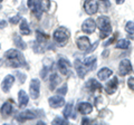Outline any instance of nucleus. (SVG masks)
<instances>
[{
    "instance_id": "7",
    "label": "nucleus",
    "mask_w": 134,
    "mask_h": 125,
    "mask_svg": "<svg viewBox=\"0 0 134 125\" xmlns=\"http://www.w3.org/2000/svg\"><path fill=\"white\" fill-rule=\"evenodd\" d=\"M75 68H76V72L78 74V76L81 77V78H84L85 77V75L88 73V70L91 69L88 66H86L82 60H79V59H76L75 60Z\"/></svg>"
},
{
    "instance_id": "4",
    "label": "nucleus",
    "mask_w": 134,
    "mask_h": 125,
    "mask_svg": "<svg viewBox=\"0 0 134 125\" xmlns=\"http://www.w3.org/2000/svg\"><path fill=\"white\" fill-rule=\"evenodd\" d=\"M40 93V81L37 79V78H34L30 82V85H29V94H30V97L32 99L38 98Z\"/></svg>"
},
{
    "instance_id": "15",
    "label": "nucleus",
    "mask_w": 134,
    "mask_h": 125,
    "mask_svg": "<svg viewBox=\"0 0 134 125\" xmlns=\"http://www.w3.org/2000/svg\"><path fill=\"white\" fill-rule=\"evenodd\" d=\"M78 112L83 115H88L93 112V106L92 104L87 103V102H83V103H79L78 104V107H77Z\"/></svg>"
},
{
    "instance_id": "33",
    "label": "nucleus",
    "mask_w": 134,
    "mask_h": 125,
    "mask_svg": "<svg viewBox=\"0 0 134 125\" xmlns=\"http://www.w3.org/2000/svg\"><path fill=\"white\" fill-rule=\"evenodd\" d=\"M20 20H21V19H20L19 16H15V17H11V18L9 19V22L12 24V25H16V24H18Z\"/></svg>"
},
{
    "instance_id": "29",
    "label": "nucleus",
    "mask_w": 134,
    "mask_h": 125,
    "mask_svg": "<svg viewBox=\"0 0 134 125\" xmlns=\"http://www.w3.org/2000/svg\"><path fill=\"white\" fill-rule=\"evenodd\" d=\"M39 6L43 11H49V7H50V0H38Z\"/></svg>"
},
{
    "instance_id": "2",
    "label": "nucleus",
    "mask_w": 134,
    "mask_h": 125,
    "mask_svg": "<svg viewBox=\"0 0 134 125\" xmlns=\"http://www.w3.org/2000/svg\"><path fill=\"white\" fill-rule=\"evenodd\" d=\"M54 40L57 44H64L69 38V30L65 27H58L53 34Z\"/></svg>"
},
{
    "instance_id": "36",
    "label": "nucleus",
    "mask_w": 134,
    "mask_h": 125,
    "mask_svg": "<svg viewBox=\"0 0 134 125\" xmlns=\"http://www.w3.org/2000/svg\"><path fill=\"white\" fill-rule=\"evenodd\" d=\"M114 39H115V36H114V37H113V38H111L110 40H107V41H106V43H105V44H104V46H108V45H111V44L113 43V41H114Z\"/></svg>"
},
{
    "instance_id": "23",
    "label": "nucleus",
    "mask_w": 134,
    "mask_h": 125,
    "mask_svg": "<svg viewBox=\"0 0 134 125\" xmlns=\"http://www.w3.org/2000/svg\"><path fill=\"white\" fill-rule=\"evenodd\" d=\"M30 9L32 10V14L36 16L37 18H40L41 17V12H43V10H41V8H40V6H39V2L37 1H35V3L32 5V7L30 8Z\"/></svg>"
},
{
    "instance_id": "6",
    "label": "nucleus",
    "mask_w": 134,
    "mask_h": 125,
    "mask_svg": "<svg viewBox=\"0 0 134 125\" xmlns=\"http://www.w3.org/2000/svg\"><path fill=\"white\" fill-rule=\"evenodd\" d=\"M15 79L16 78L14 75H7V76H5V78L1 82V89L3 93H9V90L11 89V87L15 83Z\"/></svg>"
},
{
    "instance_id": "9",
    "label": "nucleus",
    "mask_w": 134,
    "mask_h": 125,
    "mask_svg": "<svg viewBox=\"0 0 134 125\" xmlns=\"http://www.w3.org/2000/svg\"><path fill=\"white\" fill-rule=\"evenodd\" d=\"M82 29L85 34H93L96 30V22L92 18L86 19L82 25Z\"/></svg>"
},
{
    "instance_id": "11",
    "label": "nucleus",
    "mask_w": 134,
    "mask_h": 125,
    "mask_svg": "<svg viewBox=\"0 0 134 125\" xmlns=\"http://www.w3.org/2000/svg\"><path fill=\"white\" fill-rule=\"evenodd\" d=\"M117 85H119V79H117V77H113L110 82L106 83V85L104 86V89H105V92L108 95H112L116 92Z\"/></svg>"
},
{
    "instance_id": "38",
    "label": "nucleus",
    "mask_w": 134,
    "mask_h": 125,
    "mask_svg": "<svg viewBox=\"0 0 134 125\" xmlns=\"http://www.w3.org/2000/svg\"><path fill=\"white\" fill-rule=\"evenodd\" d=\"M115 2L117 3V5H122V3L124 2V0H115Z\"/></svg>"
},
{
    "instance_id": "22",
    "label": "nucleus",
    "mask_w": 134,
    "mask_h": 125,
    "mask_svg": "<svg viewBox=\"0 0 134 125\" xmlns=\"http://www.w3.org/2000/svg\"><path fill=\"white\" fill-rule=\"evenodd\" d=\"M59 83H60V78L58 77V75L57 74H53L52 76H50V79H49V87H50V89L55 90Z\"/></svg>"
},
{
    "instance_id": "20",
    "label": "nucleus",
    "mask_w": 134,
    "mask_h": 125,
    "mask_svg": "<svg viewBox=\"0 0 134 125\" xmlns=\"http://www.w3.org/2000/svg\"><path fill=\"white\" fill-rule=\"evenodd\" d=\"M19 30H20V32H21L23 36H28V35H30L31 30H30V28H29V25H28V22H27L26 19H21V20H20Z\"/></svg>"
},
{
    "instance_id": "28",
    "label": "nucleus",
    "mask_w": 134,
    "mask_h": 125,
    "mask_svg": "<svg viewBox=\"0 0 134 125\" xmlns=\"http://www.w3.org/2000/svg\"><path fill=\"white\" fill-rule=\"evenodd\" d=\"M97 5H98V8H100L103 11H107L111 7V2L108 0H99Z\"/></svg>"
},
{
    "instance_id": "39",
    "label": "nucleus",
    "mask_w": 134,
    "mask_h": 125,
    "mask_svg": "<svg viewBox=\"0 0 134 125\" xmlns=\"http://www.w3.org/2000/svg\"><path fill=\"white\" fill-rule=\"evenodd\" d=\"M85 123H88V120H87V118H84L83 120V124H85Z\"/></svg>"
},
{
    "instance_id": "40",
    "label": "nucleus",
    "mask_w": 134,
    "mask_h": 125,
    "mask_svg": "<svg viewBox=\"0 0 134 125\" xmlns=\"http://www.w3.org/2000/svg\"><path fill=\"white\" fill-rule=\"evenodd\" d=\"M1 8H2V7H1V5H0V9H1Z\"/></svg>"
},
{
    "instance_id": "12",
    "label": "nucleus",
    "mask_w": 134,
    "mask_h": 125,
    "mask_svg": "<svg viewBox=\"0 0 134 125\" xmlns=\"http://www.w3.org/2000/svg\"><path fill=\"white\" fill-rule=\"evenodd\" d=\"M58 69H59V72L63 74V75H67L69 74V70H70V62L65 59V58H60L59 60H58Z\"/></svg>"
},
{
    "instance_id": "30",
    "label": "nucleus",
    "mask_w": 134,
    "mask_h": 125,
    "mask_svg": "<svg viewBox=\"0 0 134 125\" xmlns=\"http://www.w3.org/2000/svg\"><path fill=\"white\" fill-rule=\"evenodd\" d=\"M125 30H126V32H129L130 35H133L134 34V22L133 21L126 22V25H125Z\"/></svg>"
},
{
    "instance_id": "21",
    "label": "nucleus",
    "mask_w": 134,
    "mask_h": 125,
    "mask_svg": "<svg viewBox=\"0 0 134 125\" xmlns=\"http://www.w3.org/2000/svg\"><path fill=\"white\" fill-rule=\"evenodd\" d=\"M14 44L16 45V47L19 48V49H26L27 48L26 43L23 40L21 36H19L18 34H14Z\"/></svg>"
},
{
    "instance_id": "34",
    "label": "nucleus",
    "mask_w": 134,
    "mask_h": 125,
    "mask_svg": "<svg viewBox=\"0 0 134 125\" xmlns=\"http://www.w3.org/2000/svg\"><path fill=\"white\" fill-rule=\"evenodd\" d=\"M127 85L132 90H134V77H130L127 81Z\"/></svg>"
},
{
    "instance_id": "10",
    "label": "nucleus",
    "mask_w": 134,
    "mask_h": 125,
    "mask_svg": "<svg viewBox=\"0 0 134 125\" xmlns=\"http://www.w3.org/2000/svg\"><path fill=\"white\" fill-rule=\"evenodd\" d=\"M49 106L53 108H59L62 106L65 105V99L64 97H62L60 95H56V96H52L48 99Z\"/></svg>"
},
{
    "instance_id": "19",
    "label": "nucleus",
    "mask_w": 134,
    "mask_h": 125,
    "mask_svg": "<svg viewBox=\"0 0 134 125\" xmlns=\"http://www.w3.org/2000/svg\"><path fill=\"white\" fill-rule=\"evenodd\" d=\"M86 87L88 88V90H91V92H95V90H100L103 88L102 87V85L99 84V83L96 81V79H90L88 82L86 83Z\"/></svg>"
},
{
    "instance_id": "42",
    "label": "nucleus",
    "mask_w": 134,
    "mask_h": 125,
    "mask_svg": "<svg viewBox=\"0 0 134 125\" xmlns=\"http://www.w3.org/2000/svg\"><path fill=\"white\" fill-rule=\"evenodd\" d=\"M1 1H2V0H0V2H1Z\"/></svg>"
},
{
    "instance_id": "18",
    "label": "nucleus",
    "mask_w": 134,
    "mask_h": 125,
    "mask_svg": "<svg viewBox=\"0 0 134 125\" xmlns=\"http://www.w3.org/2000/svg\"><path fill=\"white\" fill-rule=\"evenodd\" d=\"M12 111H14V105H12L11 102H6L3 103V105L1 106L0 108V112H1V114L3 116H8L12 113Z\"/></svg>"
},
{
    "instance_id": "24",
    "label": "nucleus",
    "mask_w": 134,
    "mask_h": 125,
    "mask_svg": "<svg viewBox=\"0 0 134 125\" xmlns=\"http://www.w3.org/2000/svg\"><path fill=\"white\" fill-rule=\"evenodd\" d=\"M50 66H52V60L49 59V58H45L44 59V67H43V72H41V77L45 78L46 77V74H47L48 69L50 68Z\"/></svg>"
},
{
    "instance_id": "17",
    "label": "nucleus",
    "mask_w": 134,
    "mask_h": 125,
    "mask_svg": "<svg viewBox=\"0 0 134 125\" xmlns=\"http://www.w3.org/2000/svg\"><path fill=\"white\" fill-rule=\"evenodd\" d=\"M113 75V72L110 69V68H107V67H103L102 69H99L98 70V73H97V77L99 78L100 81H106L111 76Z\"/></svg>"
},
{
    "instance_id": "14",
    "label": "nucleus",
    "mask_w": 134,
    "mask_h": 125,
    "mask_svg": "<svg viewBox=\"0 0 134 125\" xmlns=\"http://www.w3.org/2000/svg\"><path fill=\"white\" fill-rule=\"evenodd\" d=\"M76 44H77V47L78 49L81 50H87L90 47H91V43H90V39L88 37H85V36H82L76 40Z\"/></svg>"
},
{
    "instance_id": "16",
    "label": "nucleus",
    "mask_w": 134,
    "mask_h": 125,
    "mask_svg": "<svg viewBox=\"0 0 134 125\" xmlns=\"http://www.w3.org/2000/svg\"><path fill=\"white\" fill-rule=\"evenodd\" d=\"M29 102V97L25 90H19L18 92V104L20 107H26Z\"/></svg>"
},
{
    "instance_id": "32",
    "label": "nucleus",
    "mask_w": 134,
    "mask_h": 125,
    "mask_svg": "<svg viewBox=\"0 0 134 125\" xmlns=\"http://www.w3.org/2000/svg\"><path fill=\"white\" fill-rule=\"evenodd\" d=\"M67 93V85H63L60 88L57 89V94L58 95H65Z\"/></svg>"
},
{
    "instance_id": "37",
    "label": "nucleus",
    "mask_w": 134,
    "mask_h": 125,
    "mask_svg": "<svg viewBox=\"0 0 134 125\" xmlns=\"http://www.w3.org/2000/svg\"><path fill=\"white\" fill-rule=\"evenodd\" d=\"M35 1H36V0H28V1H27L28 7H29V8H31V7H32V5L35 3Z\"/></svg>"
},
{
    "instance_id": "27",
    "label": "nucleus",
    "mask_w": 134,
    "mask_h": 125,
    "mask_svg": "<svg viewBox=\"0 0 134 125\" xmlns=\"http://www.w3.org/2000/svg\"><path fill=\"white\" fill-rule=\"evenodd\" d=\"M95 61H96V57L95 56H91V57H86L85 59L83 60V62L85 64L86 66H88V67L92 69L93 67H95Z\"/></svg>"
},
{
    "instance_id": "31",
    "label": "nucleus",
    "mask_w": 134,
    "mask_h": 125,
    "mask_svg": "<svg viewBox=\"0 0 134 125\" xmlns=\"http://www.w3.org/2000/svg\"><path fill=\"white\" fill-rule=\"evenodd\" d=\"M52 124H54V125H56V124L65 125V124H68V121H67L65 117H64V118H62V117H56V118H54V120H53Z\"/></svg>"
},
{
    "instance_id": "1",
    "label": "nucleus",
    "mask_w": 134,
    "mask_h": 125,
    "mask_svg": "<svg viewBox=\"0 0 134 125\" xmlns=\"http://www.w3.org/2000/svg\"><path fill=\"white\" fill-rule=\"evenodd\" d=\"M5 57L7 59V64L10 67L18 68L25 65V58L21 55V53L17 49H9L5 54Z\"/></svg>"
},
{
    "instance_id": "35",
    "label": "nucleus",
    "mask_w": 134,
    "mask_h": 125,
    "mask_svg": "<svg viewBox=\"0 0 134 125\" xmlns=\"http://www.w3.org/2000/svg\"><path fill=\"white\" fill-rule=\"evenodd\" d=\"M7 27V21L5 19H0V29H3Z\"/></svg>"
},
{
    "instance_id": "5",
    "label": "nucleus",
    "mask_w": 134,
    "mask_h": 125,
    "mask_svg": "<svg viewBox=\"0 0 134 125\" xmlns=\"http://www.w3.org/2000/svg\"><path fill=\"white\" fill-rule=\"evenodd\" d=\"M84 10L87 15H95L98 10V5L96 0H85L84 2Z\"/></svg>"
},
{
    "instance_id": "8",
    "label": "nucleus",
    "mask_w": 134,
    "mask_h": 125,
    "mask_svg": "<svg viewBox=\"0 0 134 125\" xmlns=\"http://www.w3.org/2000/svg\"><path fill=\"white\" fill-rule=\"evenodd\" d=\"M132 72V65L129 59H124L119 65V73L121 76H126Z\"/></svg>"
},
{
    "instance_id": "3",
    "label": "nucleus",
    "mask_w": 134,
    "mask_h": 125,
    "mask_svg": "<svg viewBox=\"0 0 134 125\" xmlns=\"http://www.w3.org/2000/svg\"><path fill=\"white\" fill-rule=\"evenodd\" d=\"M96 27H97L100 32H106L110 34L112 31V26H111V20L106 16H100L96 20Z\"/></svg>"
},
{
    "instance_id": "26",
    "label": "nucleus",
    "mask_w": 134,
    "mask_h": 125,
    "mask_svg": "<svg viewBox=\"0 0 134 125\" xmlns=\"http://www.w3.org/2000/svg\"><path fill=\"white\" fill-rule=\"evenodd\" d=\"M130 45H131V43H130L127 39H121V40L117 41L116 48H119V49H127L130 47Z\"/></svg>"
},
{
    "instance_id": "13",
    "label": "nucleus",
    "mask_w": 134,
    "mask_h": 125,
    "mask_svg": "<svg viewBox=\"0 0 134 125\" xmlns=\"http://www.w3.org/2000/svg\"><path fill=\"white\" fill-rule=\"evenodd\" d=\"M36 117V115H35V113H34L32 111H29V110H27V111H24V112H21L19 115H17V121L18 122H26V121H29V120H34Z\"/></svg>"
},
{
    "instance_id": "25",
    "label": "nucleus",
    "mask_w": 134,
    "mask_h": 125,
    "mask_svg": "<svg viewBox=\"0 0 134 125\" xmlns=\"http://www.w3.org/2000/svg\"><path fill=\"white\" fill-rule=\"evenodd\" d=\"M72 111H73V104L72 103H68L65 106L64 111H63V115H64V117L66 120L68 118V117H72Z\"/></svg>"
},
{
    "instance_id": "41",
    "label": "nucleus",
    "mask_w": 134,
    "mask_h": 125,
    "mask_svg": "<svg viewBox=\"0 0 134 125\" xmlns=\"http://www.w3.org/2000/svg\"><path fill=\"white\" fill-rule=\"evenodd\" d=\"M0 49H1V45H0Z\"/></svg>"
}]
</instances>
